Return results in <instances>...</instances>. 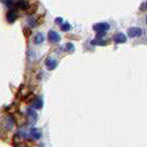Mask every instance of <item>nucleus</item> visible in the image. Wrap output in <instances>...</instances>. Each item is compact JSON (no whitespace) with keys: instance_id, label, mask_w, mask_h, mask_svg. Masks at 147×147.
<instances>
[{"instance_id":"f257e3e1","label":"nucleus","mask_w":147,"mask_h":147,"mask_svg":"<svg viewBox=\"0 0 147 147\" xmlns=\"http://www.w3.org/2000/svg\"><path fill=\"white\" fill-rule=\"evenodd\" d=\"M109 29V24L106 22H101V23H96L93 25V30L98 33H105L106 31H108Z\"/></svg>"},{"instance_id":"f03ea898","label":"nucleus","mask_w":147,"mask_h":147,"mask_svg":"<svg viewBox=\"0 0 147 147\" xmlns=\"http://www.w3.org/2000/svg\"><path fill=\"white\" fill-rule=\"evenodd\" d=\"M142 34V30L140 28H137V26H132V28H129L127 30V36L130 38H136V37H140Z\"/></svg>"},{"instance_id":"7ed1b4c3","label":"nucleus","mask_w":147,"mask_h":147,"mask_svg":"<svg viewBox=\"0 0 147 147\" xmlns=\"http://www.w3.org/2000/svg\"><path fill=\"white\" fill-rule=\"evenodd\" d=\"M47 38H48V40H49L51 42H53V44L59 42V41H60V39H61L60 34H59L56 31H54V30L48 31V36H47Z\"/></svg>"},{"instance_id":"20e7f679","label":"nucleus","mask_w":147,"mask_h":147,"mask_svg":"<svg viewBox=\"0 0 147 147\" xmlns=\"http://www.w3.org/2000/svg\"><path fill=\"white\" fill-rule=\"evenodd\" d=\"M6 18H7V22H8V23H14V22L16 21V18H17L16 11H15L14 9L8 10L7 14H6Z\"/></svg>"},{"instance_id":"39448f33","label":"nucleus","mask_w":147,"mask_h":147,"mask_svg":"<svg viewBox=\"0 0 147 147\" xmlns=\"http://www.w3.org/2000/svg\"><path fill=\"white\" fill-rule=\"evenodd\" d=\"M114 41H115L116 44H123V42L126 41V37H125V34L122 33V32L116 33V34L114 36Z\"/></svg>"},{"instance_id":"423d86ee","label":"nucleus","mask_w":147,"mask_h":147,"mask_svg":"<svg viewBox=\"0 0 147 147\" xmlns=\"http://www.w3.org/2000/svg\"><path fill=\"white\" fill-rule=\"evenodd\" d=\"M45 64H46V67H47L48 70H53V69L56 68L57 62H56V60H54V59H52V57H48V59L46 60Z\"/></svg>"},{"instance_id":"0eeeda50","label":"nucleus","mask_w":147,"mask_h":147,"mask_svg":"<svg viewBox=\"0 0 147 147\" xmlns=\"http://www.w3.org/2000/svg\"><path fill=\"white\" fill-rule=\"evenodd\" d=\"M30 136L32 139H39V138H41V131L37 127H32L30 130Z\"/></svg>"},{"instance_id":"6e6552de","label":"nucleus","mask_w":147,"mask_h":147,"mask_svg":"<svg viewBox=\"0 0 147 147\" xmlns=\"http://www.w3.org/2000/svg\"><path fill=\"white\" fill-rule=\"evenodd\" d=\"M32 107L34 109H41L42 108V100H41V98H39V96L34 98V100L32 101Z\"/></svg>"},{"instance_id":"1a4fd4ad","label":"nucleus","mask_w":147,"mask_h":147,"mask_svg":"<svg viewBox=\"0 0 147 147\" xmlns=\"http://www.w3.org/2000/svg\"><path fill=\"white\" fill-rule=\"evenodd\" d=\"M26 114H28V116H29V118H30L31 122H36L37 121V114H36L34 110H32L31 108H29L28 111H26Z\"/></svg>"},{"instance_id":"9d476101","label":"nucleus","mask_w":147,"mask_h":147,"mask_svg":"<svg viewBox=\"0 0 147 147\" xmlns=\"http://www.w3.org/2000/svg\"><path fill=\"white\" fill-rule=\"evenodd\" d=\"M44 41V34L42 33H37L36 37H34V42L38 45V44H41Z\"/></svg>"},{"instance_id":"9b49d317","label":"nucleus","mask_w":147,"mask_h":147,"mask_svg":"<svg viewBox=\"0 0 147 147\" xmlns=\"http://www.w3.org/2000/svg\"><path fill=\"white\" fill-rule=\"evenodd\" d=\"M17 7L21 8V9H25V8L28 7L26 0H18V1H17Z\"/></svg>"},{"instance_id":"f8f14e48","label":"nucleus","mask_w":147,"mask_h":147,"mask_svg":"<svg viewBox=\"0 0 147 147\" xmlns=\"http://www.w3.org/2000/svg\"><path fill=\"white\" fill-rule=\"evenodd\" d=\"M71 29V25L69 24V23H64V24H62V26H61V30L62 31H69Z\"/></svg>"},{"instance_id":"ddd939ff","label":"nucleus","mask_w":147,"mask_h":147,"mask_svg":"<svg viewBox=\"0 0 147 147\" xmlns=\"http://www.w3.org/2000/svg\"><path fill=\"white\" fill-rule=\"evenodd\" d=\"M92 44H93V45H106L107 41H103V40H96V39H95V40L92 41Z\"/></svg>"},{"instance_id":"4468645a","label":"nucleus","mask_w":147,"mask_h":147,"mask_svg":"<svg viewBox=\"0 0 147 147\" xmlns=\"http://www.w3.org/2000/svg\"><path fill=\"white\" fill-rule=\"evenodd\" d=\"M140 10H144V11L147 10V1H145V2L140 6Z\"/></svg>"},{"instance_id":"2eb2a0df","label":"nucleus","mask_w":147,"mask_h":147,"mask_svg":"<svg viewBox=\"0 0 147 147\" xmlns=\"http://www.w3.org/2000/svg\"><path fill=\"white\" fill-rule=\"evenodd\" d=\"M1 1H2L6 6H10V5L13 3V1H14V0H1Z\"/></svg>"},{"instance_id":"dca6fc26","label":"nucleus","mask_w":147,"mask_h":147,"mask_svg":"<svg viewBox=\"0 0 147 147\" xmlns=\"http://www.w3.org/2000/svg\"><path fill=\"white\" fill-rule=\"evenodd\" d=\"M67 49H68V51H70V52H71V51H74V46H72V44H71V42H68V44H67Z\"/></svg>"},{"instance_id":"f3484780","label":"nucleus","mask_w":147,"mask_h":147,"mask_svg":"<svg viewBox=\"0 0 147 147\" xmlns=\"http://www.w3.org/2000/svg\"><path fill=\"white\" fill-rule=\"evenodd\" d=\"M55 22H56V23H62V18H61V17H57V18L55 20Z\"/></svg>"},{"instance_id":"a211bd4d","label":"nucleus","mask_w":147,"mask_h":147,"mask_svg":"<svg viewBox=\"0 0 147 147\" xmlns=\"http://www.w3.org/2000/svg\"><path fill=\"white\" fill-rule=\"evenodd\" d=\"M146 23H147V17H146Z\"/></svg>"}]
</instances>
